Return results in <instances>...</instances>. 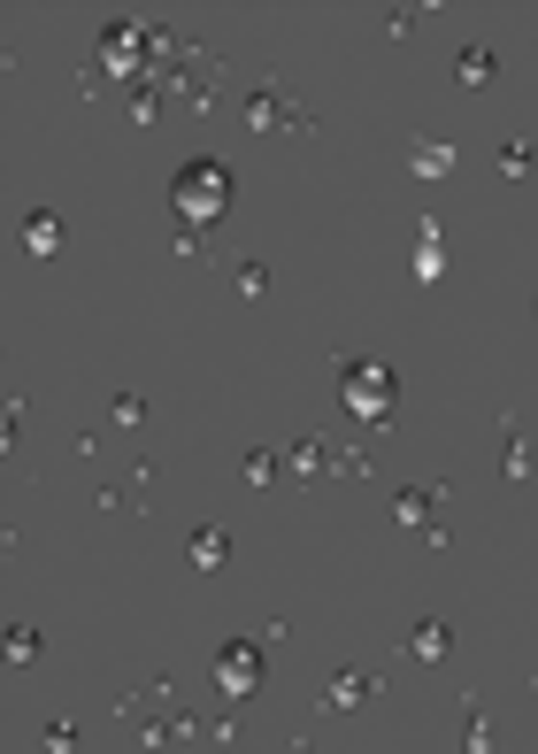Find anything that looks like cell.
<instances>
[{"label":"cell","mask_w":538,"mask_h":754,"mask_svg":"<svg viewBox=\"0 0 538 754\" xmlns=\"http://www.w3.org/2000/svg\"><path fill=\"white\" fill-rule=\"evenodd\" d=\"M231 201H239V170H231L224 155H185V162H178V178H170V208H178V224L216 231V224L231 216Z\"/></svg>","instance_id":"1"},{"label":"cell","mask_w":538,"mask_h":754,"mask_svg":"<svg viewBox=\"0 0 538 754\" xmlns=\"http://www.w3.org/2000/svg\"><path fill=\"white\" fill-rule=\"evenodd\" d=\"M331 369H339V401H346L369 432L400 424V377H392L385 362H369V354H339Z\"/></svg>","instance_id":"2"},{"label":"cell","mask_w":538,"mask_h":754,"mask_svg":"<svg viewBox=\"0 0 538 754\" xmlns=\"http://www.w3.org/2000/svg\"><path fill=\"white\" fill-rule=\"evenodd\" d=\"M239 124H247L254 139H270V132H285V139H316V108H300V101L285 93L277 70H262V85L239 101Z\"/></svg>","instance_id":"3"},{"label":"cell","mask_w":538,"mask_h":754,"mask_svg":"<svg viewBox=\"0 0 538 754\" xmlns=\"http://www.w3.org/2000/svg\"><path fill=\"white\" fill-rule=\"evenodd\" d=\"M224 70H231V62H224L216 47H185V55H178V70H162L154 85H162V93H178V101H193V108H216V101H224V85H231Z\"/></svg>","instance_id":"4"},{"label":"cell","mask_w":538,"mask_h":754,"mask_svg":"<svg viewBox=\"0 0 538 754\" xmlns=\"http://www.w3.org/2000/svg\"><path fill=\"white\" fill-rule=\"evenodd\" d=\"M216 685H224V700H254V693L270 685V670H262V639H231V647L216 654Z\"/></svg>","instance_id":"5"},{"label":"cell","mask_w":538,"mask_h":754,"mask_svg":"<svg viewBox=\"0 0 538 754\" xmlns=\"http://www.w3.org/2000/svg\"><path fill=\"white\" fill-rule=\"evenodd\" d=\"M377 685H385L377 670L346 662V670H331V685L316 693V708H323V716H354V708H369V700H377Z\"/></svg>","instance_id":"6"},{"label":"cell","mask_w":538,"mask_h":754,"mask_svg":"<svg viewBox=\"0 0 538 754\" xmlns=\"http://www.w3.org/2000/svg\"><path fill=\"white\" fill-rule=\"evenodd\" d=\"M62 239H70V224H62L55 208H24V224H16V247H24L32 262H55V254H62Z\"/></svg>","instance_id":"7"},{"label":"cell","mask_w":538,"mask_h":754,"mask_svg":"<svg viewBox=\"0 0 538 754\" xmlns=\"http://www.w3.org/2000/svg\"><path fill=\"white\" fill-rule=\"evenodd\" d=\"M400 162H408V178H423V185L454 178V147H446V139H408V147H400Z\"/></svg>","instance_id":"8"},{"label":"cell","mask_w":538,"mask_h":754,"mask_svg":"<svg viewBox=\"0 0 538 754\" xmlns=\"http://www.w3.org/2000/svg\"><path fill=\"white\" fill-rule=\"evenodd\" d=\"M438 501H446L438 478H431V485H400V493H392V524H415V532H423V524L438 516Z\"/></svg>","instance_id":"9"},{"label":"cell","mask_w":538,"mask_h":754,"mask_svg":"<svg viewBox=\"0 0 538 754\" xmlns=\"http://www.w3.org/2000/svg\"><path fill=\"white\" fill-rule=\"evenodd\" d=\"M185 555H193V570H224V562H231V532H224V524H201V532L185 539Z\"/></svg>","instance_id":"10"},{"label":"cell","mask_w":538,"mask_h":754,"mask_svg":"<svg viewBox=\"0 0 538 754\" xmlns=\"http://www.w3.org/2000/svg\"><path fill=\"white\" fill-rule=\"evenodd\" d=\"M408 654H415V662H446V654H454V639H446V624H438V616H423V624L408 631Z\"/></svg>","instance_id":"11"},{"label":"cell","mask_w":538,"mask_h":754,"mask_svg":"<svg viewBox=\"0 0 538 754\" xmlns=\"http://www.w3.org/2000/svg\"><path fill=\"white\" fill-rule=\"evenodd\" d=\"M500 439H507V447H500V470L523 485V478H530V439H523V424L507 416V424H500Z\"/></svg>","instance_id":"12"},{"label":"cell","mask_w":538,"mask_h":754,"mask_svg":"<svg viewBox=\"0 0 538 754\" xmlns=\"http://www.w3.org/2000/svg\"><path fill=\"white\" fill-rule=\"evenodd\" d=\"M170 693H178L170 677H147V693H124V700H116V716H124V723H147V708H162Z\"/></svg>","instance_id":"13"},{"label":"cell","mask_w":538,"mask_h":754,"mask_svg":"<svg viewBox=\"0 0 538 754\" xmlns=\"http://www.w3.org/2000/svg\"><path fill=\"white\" fill-rule=\"evenodd\" d=\"M285 470H293V478H323V432H300L293 455H285Z\"/></svg>","instance_id":"14"},{"label":"cell","mask_w":538,"mask_h":754,"mask_svg":"<svg viewBox=\"0 0 538 754\" xmlns=\"http://www.w3.org/2000/svg\"><path fill=\"white\" fill-rule=\"evenodd\" d=\"M0 654H9V662L24 670V662H39V654H47V639H39L32 624H9V639H0Z\"/></svg>","instance_id":"15"},{"label":"cell","mask_w":538,"mask_h":754,"mask_svg":"<svg viewBox=\"0 0 538 754\" xmlns=\"http://www.w3.org/2000/svg\"><path fill=\"white\" fill-rule=\"evenodd\" d=\"M323 470H339V478H369L377 455H369V447H323Z\"/></svg>","instance_id":"16"},{"label":"cell","mask_w":538,"mask_h":754,"mask_svg":"<svg viewBox=\"0 0 538 754\" xmlns=\"http://www.w3.org/2000/svg\"><path fill=\"white\" fill-rule=\"evenodd\" d=\"M239 478H247V485H277V478H285V455H270V447H254V455L239 462Z\"/></svg>","instance_id":"17"},{"label":"cell","mask_w":538,"mask_h":754,"mask_svg":"<svg viewBox=\"0 0 538 754\" xmlns=\"http://www.w3.org/2000/svg\"><path fill=\"white\" fill-rule=\"evenodd\" d=\"M454 78H461V85H484V78H492V47H461V55H454Z\"/></svg>","instance_id":"18"},{"label":"cell","mask_w":538,"mask_h":754,"mask_svg":"<svg viewBox=\"0 0 538 754\" xmlns=\"http://www.w3.org/2000/svg\"><path fill=\"white\" fill-rule=\"evenodd\" d=\"M124 108H131L139 124H154V116H162V85H154V78H139V85L124 93Z\"/></svg>","instance_id":"19"},{"label":"cell","mask_w":538,"mask_h":754,"mask_svg":"<svg viewBox=\"0 0 538 754\" xmlns=\"http://www.w3.org/2000/svg\"><path fill=\"white\" fill-rule=\"evenodd\" d=\"M530 170H538V147L530 139H507L500 147V178H530Z\"/></svg>","instance_id":"20"},{"label":"cell","mask_w":538,"mask_h":754,"mask_svg":"<svg viewBox=\"0 0 538 754\" xmlns=\"http://www.w3.org/2000/svg\"><path fill=\"white\" fill-rule=\"evenodd\" d=\"M147 416H154V409H147L139 393H116V401H108V424H116V432H139Z\"/></svg>","instance_id":"21"},{"label":"cell","mask_w":538,"mask_h":754,"mask_svg":"<svg viewBox=\"0 0 538 754\" xmlns=\"http://www.w3.org/2000/svg\"><path fill=\"white\" fill-rule=\"evenodd\" d=\"M231 285H239L247 300H262V293H270V262H231Z\"/></svg>","instance_id":"22"},{"label":"cell","mask_w":538,"mask_h":754,"mask_svg":"<svg viewBox=\"0 0 538 754\" xmlns=\"http://www.w3.org/2000/svg\"><path fill=\"white\" fill-rule=\"evenodd\" d=\"M415 277H423V285H438V277H446V254H438V239H415Z\"/></svg>","instance_id":"23"},{"label":"cell","mask_w":538,"mask_h":754,"mask_svg":"<svg viewBox=\"0 0 538 754\" xmlns=\"http://www.w3.org/2000/svg\"><path fill=\"white\" fill-rule=\"evenodd\" d=\"M108 85H116V70H108V62H85V70H78V93H85V101H101Z\"/></svg>","instance_id":"24"},{"label":"cell","mask_w":538,"mask_h":754,"mask_svg":"<svg viewBox=\"0 0 538 754\" xmlns=\"http://www.w3.org/2000/svg\"><path fill=\"white\" fill-rule=\"evenodd\" d=\"M39 746H47V754H70V746H78V723H70V716H55V723L39 731Z\"/></svg>","instance_id":"25"},{"label":"cell","mask_w":538,"mask_h":754,"mask_svg":"<svg viewBox=\"0 0 538 754\" xmlns=\"http://www.w3.org/2000/svg\"><path fill=\"white\" fill-rule=\"evenodd\" d=\"M24 416H32V401H9V409H0V432H9V439H0V447H16V432H24Z\"/></svg>","instance_id":"26"}]
</instances>
